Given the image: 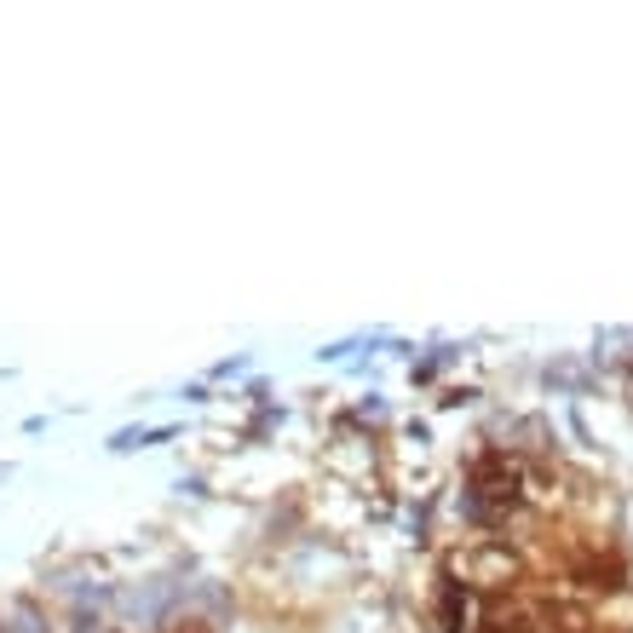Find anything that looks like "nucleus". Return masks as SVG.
Returning a JSON list of instances; mask_svg holds the SVG:
<instances>
[{
    "mask_svg": "<svg viewBox=\"0 0 633 633\" xmlns=\"http://www.w3.org/2000/svg\"><path fill=\"white\" fill-rule=\"evenodd\" d=\"M167 633H213V628H208V622H196V616H185V622H173Z\"/></svg>",
    "mask_w": 633,
    "mask_h": 633,
    "instance_id": "nucleus-1",
    "label": "nucleus"
}]
</instances>
